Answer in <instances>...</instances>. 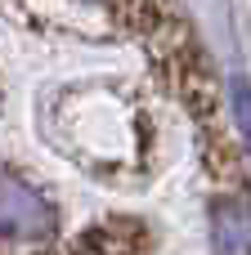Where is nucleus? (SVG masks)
I'll use <instances>...</instances> for the list:
<instances>
[{"label":"nucleus","instance_id":"nucleus-1","mask_svg":"<svg viewBox=\"0 0 251 255\" xmlns=\"http://www.w3.org/2000/svg\"><path fill=\"white\" fill-rule=\"evenodd\" d=\"M211 220H216V247H220V255H251V206L243 197L216 202Z\"/></svg>","mask_w":251,"mask_h":255}]
</instances>
